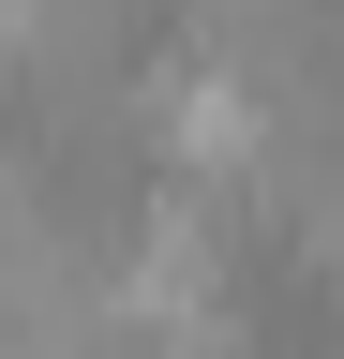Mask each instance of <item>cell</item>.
I'll list each match as a JSON object with an SVG mask.
<instances>
[]
</instances>
